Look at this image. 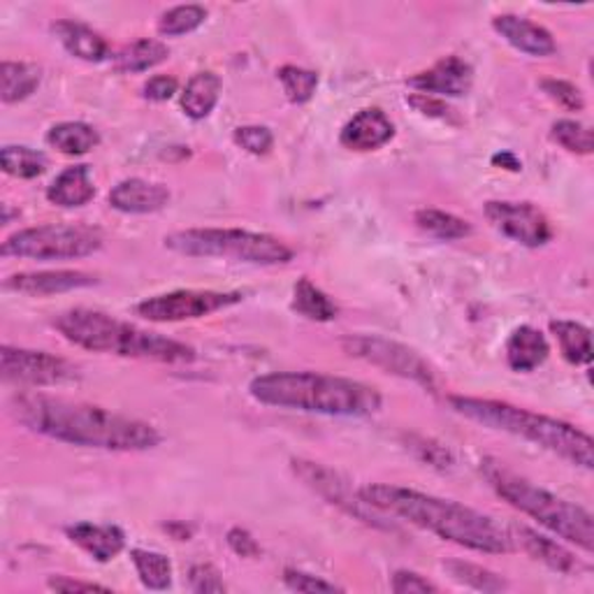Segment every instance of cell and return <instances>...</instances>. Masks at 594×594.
Masks as SVG:
<instances>
[{"label":"cell","instance_id":"d6a6232c","mask_svg":"<svg viewBox=\"0 0 594 594\" xmlns=\"http://www.w3.org/2000/svg\"><path fill=\"white\" fill-rule=\"evenodd\" d=\"M443 569H446V574L451 576V581H455L458 585L472 587L479 592H502L508 587V583L499 574H495V571L474 562L449 560V562H443Z\"/></svg>","mask_w":594,"mask_h":594},{"label":"cell","instance_id":"7a4b0ae2","mask_svg":"<svg viewBox=\"0 0 594 594\" xmlns=\"http://www.w3.org/2000/svg\"><path fill=\"white\" fill-rule=\"evenodd\" d=\"M358 497L378 514L407 520L409 525L426 529V532L460 548L474 550V553L502 556L512 553L516 548L508 527L453 499L388 483L363 485L358 491Z\"/></svg>","mask_w":594,"mask_h":594},{"label":"cell","instance_id":"836d02e7","mask_svg":"<svg viewBox=\"0 0 594 594\" xmlns=\"http://www.w3.org/2000/svg\"><path fill=\"white\" fill-rule=\"evenodd\" d=\"M550 140L560 144L569 154L590 156L594 152V135L590 131V125H585L576 119L556 121L553 129H550Z\"/></svg>","mask_w":594,"mask_h":594},{"label":"cell","instance_id":"f6af8a7d","mask_svg":"<svg viewBox=\"0 0 594 594\" xmlns=\"http://www.w3.org/2000/svg\"><path fill=\"white\" fill-rule=\"evenodd\" d=\"M50 590H56V592H94V590H105L108 592L110 587L108 585H100V583H89V581H77V579H70V576H52L47 581Z\"/></svg>","mask_w":594,"mask_h":594},{"label":"cell","instance_id":"30bf717a","mask_svg":"<svg viewBox=\"0 0 594 594\" xmlns=\"http://www.w3.org/2000/svg\"><path fill=\"white\" fill-rule=\"evenodd\" d=\"M244 300L240 290H173L146 297L138 307L135 314L148 323H179L194 321V318H205L221 309L235 307Z\"/></svg>","mask_w":594,"mask_h":594},{"label":"cell","instance_id":"60d3db41","mask_svg":"<svg viewBox=\"0 0 594 594\" xmlns=\"http://www.w3.org/2000/svg\"><path fill=\"white\" fill-rule=\"evenodd\" d=\"M391 587L395 594H437L439 592V585H435L426 576H420L409 569L395 571Z\"/></svg>","mask_w":594,"mask_h":594},{"label":"cell","instance_id":"2e32d148","mask_svg":"<svg viewBox=\"0 0 594 594\" xmlns=\"http://www.w3.org/2000/svg\"><path fill=\"white\" fill-rule=\"evenodd\" d=\"M495 33L508 45L532 58H548L558 54V42L553 33L518 14H497L493 19Z\"/></svg>","mask_w":594,"mask_h":594},{"label":"cell","instance_id":"f1b7e54d","mask_svg":"<svg viewBox=\"0 0 594 594\" xmlns=\"http://www.w3.org/2000/svg\"><path fill=\"white\" fill-rule=\"evenodd\" d=\"M290 307H293V311H297L300 316H305V318H309V321H316V323H330L339 314L337 305L330 300V295L323 293L316 284H311V279H307V277L297 279V284L293 286Z\"/></svg>","mask_w":594,"mask_h":594},{"label":"cell","instance_id":"74e56055","mask_svg":"<svg viewBox=\"0 0 594 594\" xmlns=\"http://www.w3.org/2000/svg\"><path fill=\"white\" fill-rule=\"evenodd\" d=\"M541 89L543 94L556 100L560 108L569 110V112H581L585 108V100H583V94L579 87H574L571 81H564V79H543L541 81Z\"/></svg>","mask_w":594,"mask_h":594},{"label":"cell","instance_id":"b9f144b4","mask_svg":"<svg viewBox=\"0 0 594 594\" xmlns=\"http://www.w3.org/2000/svg\"><path fill=\"white\" fill-rule=\"evenodd\" d=\"M284 585L293 592H339L342 590L339 585L318 579L314 574H307V571H300V569H286Z\"/></svg>","mask_w":594,"mask_h":594},{"label":"cell","instance_id":"8fae6325","mask_svg":"<svg viewBox=\"0 0 594 594\" xmlns=\"http://www.w3.org/2000/svg\"><path fill=\"white\" fill-rule=\"evenodd\" d=\"M0 374L8 384L19 386H63L79 376V370L66 358L52 355L47 351L3 346L0 349Z\"/></svg>","mask_w":594,"mask_h":594},{"label":"cell","instance_id":"9a60e30c","mask_svg":"<svg viewBox=\"0 0 594 594\" xmlns=\"http://www.w3.org/2000/svg\"><path fill=\"white\" fill-rule=\"evenodd\" d=\"M98 284L96 274L81 270H52V272H19L6 279L3 288L31 297H47L56 293H68L79 288H91Z\"/></svg>","mask_w":594,"mask_h":594},{"label":"cell","instance_id":"8d00e7d4","mask_svg":"<svg viewBox=\"0 0 594 594\" xmlns=\"http://www.w3.org/2000/svg\"><path fill=\"white\" fill-rule=\"evenodd\" d=\"M232 140L251 156H267L274 146V135L267 125H240Z\"/></svg>","mask_w":594,"mask_h":594},{"label":"cell","instance_id":"83f0119b","mask_svg":"<svg viewBox=\"0 0 594 594\" xmlns=\"http://www.w3.org/2000/svg\"><path fill=\"white\" fill-rule=\"evenodd\" d=\"M414 223L420 232L439 242H458L472 235V223L443 209H418Z\"/></svg>","mask_w":594,"mask_h":594},{"label":"cell","instance_id":"ffe728a7","mask_svg":"<svg viewBox=\"0 0 594 594\" xmlns=\"http://www.w3.org/2000/svg\"><path fill=\"white\" fill-rule=\"evenodd\" d=\"M66 537L79 546L84 553L91 556L96 562H110L125 548V535L117 525H94V522H75L66 527Z\"/></svg>","mask_w":594,"mask_h":594},{"label":"cell","instance_id":"d4e9b609","mask_svg":"<svg viewBox=\"0 0 594 594\" xmlns=\"http://www.w3.org/2000/svg\"><path fill=\"white\" fill-rule=\"evenodd\" d=\"M169 58V47L161 40L144 37L133 42V45H125L117 56H114V70L121 75H138L146 73L161 63Z\"/></svg>","mask_w":594,"mask_h":594},{"label":"cell","instance_id":"277c9868","mask_svg":"<svg viewBox=\"0 0 594 594\" xmlns=\"http://www.w3.org/2000/svg\"><path fill=\"white\" fill-rule=\"evenodd\" d=\"M54 328L66 342L84 351L152 360L163 365H186L196 360L194 346L96 309L77 307L63 311L54 318Z\"/></svg>","mask_w":594,"mask_h":594},{"label":"cell","instance_id":"7dc6e473","mask_svg":"<svg viewBox=\"0 0 594 594\" xmlns=\"http://www.w3.org/2000/svg\"><path fill=\"white\" fill-rule=\"evenodd\" d=\"M165 529L169 535H173L177 541H188L190 537V527H186L184 522H167Z\"/></svg>","mask_w":594,"mask_h":594},{"label":"cell","instance_id":"cb8c5ba5","mask_svg":"<svg viewBox=\"0 0 594 594\" xmlns=\"http://www.w3.org/2000/svg\"><path fill=\"white\" fill-rule=\"evenodd\" d=\"M221 89H223L221 77L215 73H198L190 77L179 100L184 114L194 121L207 119L219 105Z\"/></svg>","mask_w":594,"mask_h":594},{"label":"cell","instance_id":"44dd1931","mask_svg":"<svg viewBox=\"0 0 594 594\" xmlns=\"http://www.w3.org/2000/svg\"><path fill=\"white\" fill-rule=\"evenodd\" d=\"M504 353L508 367L518 374H529L546 363L550 355V344L539 328L520 326L508 334Z\"/></svg>","mask_w":594,"mask_h":594},{"label":"cell","instance_id":"6da1fadb","mask_svg":"<svg viewBox=\"0 0 594 594\" xmlns=\"http://www.w3.org/2000/svg\"><path fill=\"white\" fill-rule=\"evenodd\" d=\"M12 416L35 435L81 449L140 453L156 449L163 439L152 422L40 393L16 395Z\"/></svg>","mask_w":594,"mask_h":594},{"label":"cell","instance_id":"5bb4252c","mask_svg":"<svg viewBox=\"0 0 594 594\" xmlns=\"http://www.w3.org/2000/svg\"><path fill=\"white\" fill-rule=\"evenodd\" d=\"M411 89L437 98H462L472 91L474 68L460 56H443L432 68L407 79Z\"/></svg>","mask_w":594,"mask_h":594},{"label":"cell","instance_id":"484cf974","mask_svg":"<svg viewBox=\"0 0 594 594\" xmlns=\"http://www.w3.org/2000/svg\"><path fill=\"white\" fill-rule=\"evenodd\" d=\"M47 144L63 156H84L100 144V135L94 125L84 121H63L52 125Z\"/></svg>","mask_w":594,"mask_h":594},{"label":"cell","instance_id":"5b68a950","mask_svg":"<svg viewBox=\"0 0 594 594\" xmlns=\"http://www.w3.org/2000/svg\"><path fill=\"white\" fill-rule=\"evenodd\" d=\"M449 407L466 420L479 422V426L487 430L525 439L539 446V449L566 460L569 464L581 466V470L590 472L594 466L592 437L576 426H571V422L527 411L508 405V402L464 395H451Z\"/></svg>","mask_w":594,"mask_h":594},{"label":"cell","instance_id":"d590c367","mask_svg":"<svg viewBox=\"0 0 594 594\" xmlns=\"http://www.w3.org/2000/svg\"><path fill=\"white\" fill-rule=\"evenodd\" d=\"M277 75H279L286 98L293 105H305L314 98L316 87H318V75L314 70L297 68V66H282Z\"/></svg>","mask_w":594,"mask_h":594},{"label":"cell","instance_id":"7bdbcfd3","mask_svg":"<svg viewBox=\"0 0 594 594\" xmlns=\"http://www.w3.org/2000/svg\"><path fill=\"white\" fill-rule=\"evenodd\" d=\"M226 541H228L232 553H235L238 558L253 560V558L261 556V543L244 527H232V529H228Z\"/></svg>","mask_w":594,"mask_h":594},{"label":"cell","instance_id":"4fadbf2b","mask_svg":"<svg viewBox=\"0 0 594 594\" xmlns=\"http://www.w3.org/2000/svg\"><path fill=\"white\" fill-rule=\"evenodd\" d=\"M293 472H295V476H300L314 493L326 497L330 504L344 508L346 514L365 520L367 525L381 527V522L365 512V508H370V506L358 495L353 497L349 493V483L337 472H332L330 466H323L321 462H311V460H293Z\"/></svg>","mask_w":594,"mask_h":594},{"label":"cell","instance_id":"1f68e13d","mask_svg":"<svg viewBox=\"0 0 594 594\" xmlns=\"http://www.w3.org/2000/svg\"><path fill=\"white\" fill-rule=\"evenodd\" d=\"M131 560L140 576V583L148 590H167L173 585V562L167 556L156 553V550L133 548Z\"/></svg>","mask_w":594,"mask_h":594},{"label":"cell","instance_id":"e0dca14e","mask_svg":"<svg viewBox=\"0 0 594 594\" xmlns=\"http://www.w3.org/2000/svg\"><path fill=\"white\" fill-rule=\"evenodd\" d=\"M395 138V123L386 117L384 110L378 108H365L355 117L346 121V125L339 133V142L342 146L351 148V152H376V148L386 146Z\"/></svg>","mask_w":594,"mask_h":594},{"label":"cell","instance_id":"7c38bea8","mask_svg":"<svg viewBox=\"0 0 594 594\" xmlns=\"http://www.w3.org/2000/svg\"><path fill=\"white\" fill-rule=\"evenodd\" d=\"M483 215L504 238L527 249H539L553 240V226H550L548 217L532 202L491 200L485 202Z\"/></svg>","mask_w":594,"mask_h":594},{"label":"cell","instance_id":"4316f807","mask_svg":"<svg viewBox=\"0 0 594 594\" xmlns=\"http://www.w3.org/2000/svg\"><path fill=\"white\" fill-rule=\"evenodd\" d=\"M0 81H3V98L6 105H14L31 98L40 81H42V68L29 61H3L0 66Z\"/></svg>","mask_w":594,"mask_h":594},{"label":"cell","instance_id":"4dcf8cb0","mask_svg":"<svg viewBox=\"0 0 594 594\" xmlns=\"http://www.w3.org/2000/svg\"><path fill=\"white\" fill-rule=\"evenodd\" d=\"M0 165H3V173L10 177L35 179L45 175L50 158L37 152V148L24 144H8L3 146V152H0Z\"/></svg>","mask_w":594,"mask_h":594},{"label":"cell","instance_id":"3957f363","mask_svg":"<svg viewBox=\"0 0 594 594\" xmlns=\"http://www.w3.org/2000/svg\"><path fill=\"white\" fill-rule=\"evenodd\" d=\"M249 395L265 407L337 418H365L384 407L376 388L321 372L261 374L251 378Z\"/></svg>","mask_w":594,"mask_h":594},{"label":"cell","instance_id":"7402d4cb","mask_svg":"<svg viewBox=\"0 0 594 594\" xmlns=\"http://www.w3.org/2000/svg\"><path fill=\"white\" fill-rule=\"evenodd\" d=\"M52 33L63 45L70 56L84 61V63H102L110 58V45L98 31H94L87 24H79V21H56L52 26Z\"/></svg>","mask_w":594,"mask_h":594},{"label":"cell","instance_id":"d6986e66","mask_svg":"<svg viewBox=\"0 0 594 594\" xmlns=\"http://www.w3.org/2000/svg\"><path fill=\"white\" fill-rule=\"evenodd\" d=\"M508 532H512L514 543H518L529 558L546 564L548 569L558 571V574H574V571L581 569V562L576 560L574 553H571V550H566L562 543L553 539L539 535L537 529L527 525H512L508 527Z\"/></svg>","mask_w":594,"mask_h":594},{"label":"cell","instance_id":"52a82bcc","mask_svg":"<svg viewBox=\"0 0 594 594\" xmlns=\"http://www.w3.org/2000/svg\"><path fill=\"white\" fill-rule=\"evenodd\" d=\"M165 249L188 258H228L249 265H286L293 261V249L279 238L240 228H190L167 235Z\"/></svg>","mask_w":594,"mask_h":594},{"label":"cell","instance_id":"f546056e","mask_svg":"<svg viewBox=\"0 0 594 594\" xmlns=\"http://www.w3.org/2000/svg\"><path fill=\"white\" fill-rule=\"evenodd\" d=\"M550 332L558 339L560 351L566 363L571 365H590L592 360V337L590 328L576 321H553L550 323Z\"/></svg>","mask_w":594,"mask_h":594},{"label":"cell","instance_id":"ac0fdd59","mask_svg":"<svg viewBox=\"0 0 594 594\" xmlns=\"http://www.w3.org/2000/svg\"><path fill=\"white\" fill-rule=\"evenodd\" d=\"M169 202V188L163 184L131 177L110 190V207L121 215H156Z\"/></svg>","mask_w":594,"mask_h":594},{"label":"cell","instance_id":"f35d334b","mask_svg":"<svg viewBox=\"0 0 594 594\" xmlns=\"http://www.w3.org/2000/svg\"><path fill=\"white\" fill-rule=\"evenodd\" d=\"M407 102L422 117H430V119L446 121V123H453V125L460 123L458 112L443 98L428 96V94H414V96H407Z\"/></svg>","mask_w":594,"mask_h":594},{"label":"cell","instance_id":"603a6c76","mask_svg":"<svg viewBox=\"0 0 594 594\" xmlns=\"http://www.w3.org/2000/svg\"><path fill=\"white\" fill-rule=\"evenodd\" d=\"M96 196V184L89 165H70L50 184L47 200L63 209L89 205Z\"/></svg>","mask_w":594,"mask_h":594},{"label":"cell","instance_id":"ee69618b","mask_svg":"<svg viewBox=\"0 0 594 594\" xmlns=\"http://www.w3.org/2000/svg\"><path fill=\"white\" fill-rule=\"evenodd\" d=\"M179 91V81L173 75H156L142 87V96L152 102H167Z\"/></svg>","mask_w":594,"mask_h":594},{"label":"cell","instance_id":"8992f818","mask_svg":"<svg viewBox=\"0 0 594 594\" xmlns=\"http://www.w3.org/2000/svg\"><path fill=\"white\" fill-rule=\"evenodd\" d=\"M483 476L487 485L520 514L535 518L539 525L550 529L556 537L574 543L590 556L594 550V520L587 508L548 493L546 487L535 485L508 470L499 460H483Z\"/></svg>","mask_w":594,"mask_h":594},{"label":"cell","instance_id":"e575fe53","mask_svg":"<svg viewBox=\"0 0 594 594\" xmlns=\"http://www.w3.org/2000/svg\"><path fill=\"white\" fill-rule=\"evenodd\" d=\"M207 19V10L202 6H177L169 8L158 19V33L165 37H179L198 31Z\"/></svg>","mask_w":594,"mask_h":594},{"label":"cell","instance_id":"ba28073f","mask_svg":"<svg viewBox=\"0 0 594 594\" xmlns=\"http://www.w3.org/2000/svg\"><path fill=\"white\" fill-rule=\"evenodd\" d=\"M105 244L102 232L94 226H37L10 235L0 253L6 258L29 261H77L98 253Z\"/></svg>","mask_w":594,"mask_h":594},{"label":"cell","instance_id":"ab89813d","mask_svg":"<svg viewBox=\"0 0 594 594\" xmlns=\"http://www.w3.org/2000/svg\"><path fill=\"white\" fill-rule=\"evenodd\" d=\"M188 587L198 594H221L226 592V583L219 571L211 564H194L188 571Z\"/></svg>","mask_w":594,"mask_h":594},{"label":"cell","instance_id":"bcb514c9","mask_svg":"<svg viewBox=\"0 0 594 594\" xmlns=\"http://www.w3.org/2000/svg\"><path fill=\"white\" fill-rule=\"evenodd\" d=\"M493 163L502 165L504 169H508V173H520V169H522V163L512 152H502V154L493 156Z\"/></svg>","mask_w":594,"mask_h":594},{"label":"cell","instance_id":"9c48e42d","mask_svg":"<svg viewBox=\"0 0 594 594\" xmlns=\"http://www.w3.org/2000/svg\"><path fill=\"white\" fill-rule=\"evenodd\" d=\"M339 346H342L346 355L363 360V363L386 374L414 381V384H418L420 388H426L430 393H437L439 388L437 372L428 360L418 351L399 342H393V339L378 337V334H346L342 337Z\"/></svg>","mask_w":594,"mask_h":594}]
</instances>
